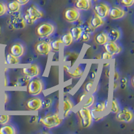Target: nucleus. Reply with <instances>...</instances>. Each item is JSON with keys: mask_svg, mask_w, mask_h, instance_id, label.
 Segmentation results:
<instances>
[{"mask_svg": "<svg viewBox=\"0 0 134 134\" xmlns=\"http://www.w3.org/2000/svg\"><path fill=\"white\" fill-rule=\"evenodd\" d=\"M81 27H82L83 32H87V33L88 34L92 33V32L94 30V28L91 26L90 24L88 23H85L82 26H81Z\"/></svg>", "mask_w": 134, "mask_h": 134, "instance_id": "32", "label": "nucleus"}, {"mask_svg": "<svg viewBox=\"0 0 134 134\" xmlns=\"http://www.w3.org/2000/svg\"><path fill=\"white\" fill-rule=\"evenodd\" d=\"M112 57H113V56L110 54H109L108 52H105L102 55V58L103 60H109L111 59Z\"/></svg>", "mask_w": 134, "mask_h": 134, "instance_id": "40", "label": "nucleus"}, {"mask_svg": "<svg viewBox=\"0 0 134 134\" xmlns=\"http://www.w3.org/2000/svg\"><path fill=\"white\" fill-rule=\"evenodd\" d=\"M26 107L28 110L37 111L42 108V100L39 97H33L26 102Z\"/></svg>", "mask_w": 134, "mask_h": 134, "instance_id": "12", "label": "nucleus"}, {"mask_svg": "<svg viewBox=\"0 0 134 134\" xmlns=\"http://www.w3.org/2000/svg\"><path fill=\"white\" fill-rule=\"evenodd\" d=\"M84 72H85V71H84L82 67L80 66H78L73 71L68 72V74L72 78L79 79V78H81L84 75Z\"/></svg>", "mask_w": 134, "mask_h": 134, "instance_id": "27", "label": "nucleus"}, {"mask_svg": "<svg viewBox=\"0 0 134 134\" xmlns=\"http://www.w3.org/2000/svg\"><path fill=\"white\" fill-rule=\"evenodd\" d=\"M117 87H118V83H117V81H115V82H114V87H113V89H114V90H115V89L117 88Z\"/></svg>", "mask_w": 134, "mask_h": 134, "instance_id": "48", "label": "nucleus"}, {"mask_svg": "<svg viewBox=\"0 0 134 134\" xmlns=\"http://www.w3.org/2000/svg\"><path fill=\"white\" fill-rule=\"evenodd\" d=\"M96 77V72L94 71L91 72V73L90 74V78L91 79H94Z\"/></svg>", "mask_w": 134, "mask_h": 134, "instance_id": "47", "label": "nucleus"}, {"mask_svg": "<svg viewBox=\"0 0 134 134\" xmlns=\"http://www.w3.org/2000/svg\"><path fill=\"white\" fill-rule=\"evenodd\" d=\"M7 12H8V8L6 5L2 2H0V16L5 15Z\"/></svg>", "mask_w": 134, "mask_h": 134, "instance_id": "35", "label": "nucleus"}, {"mask_svg": "<svg viewBox=\"0 0 134 134\" xmlns=\"http://www.w3.org/2000/svg\"><path fill=\"white\" fill-rule=\"evenodd\" d=\"M52 103V100L51 98H47L43 101L42 100V107L44 109L50 108Z\"/></svg>", "mask_w": 134, "mask_h": 134, "instance_id": "34", "label": "nucleus"}, {"mask_svg": "<svg viewBox=\"0 0 134 134\" xmlns=\"http://www.w3.org/2000/svg\"><path fill=\"white\" fill-rule=\"evenodd\" d=\"M21 71L24 76H27L30 79L37 77L40 74V67L37 64H31L29 66L23 68Z\"/></svg>", "mask_w": 134, "mask_h": 134, "instance_id": "8", "label": "nucleus"}, {"mask_svg": "<svg viewBox=\"0 0 134 134\" xmlns=\"http://www.w3.org/2000/svg\"><path fill=\"white\" fill-rule=\"evenodd\" d=\"M39 121L46 127L52 129L59 126L63 122V119L58 113H54V114L47 115L44 117H41Z\"/></svg>", "mask_w": 134, "mask_h": 134, "instance_id": "2", "label": "nucleus"}, {"mask_svg": "<svg viewBox=\"0 0 134 134\" xmlns=\"http://www.w3.org/2000/svg\"><path fill=\"white\" fill-rule=\"evenodd\" d=\"M131 86L133 87V78H132L131 80Z\"/></svg>", "mask_w": 134, "mask_h": 134, "instance_id": "52", "label": "nucleus"}, {"mask_svg": "<svg viewBox=\"0 0 134 134\" xmlns=\"http://www.w3.org/2000/svg\"><path fill=\"white\" fill-rule=\"evenodd\" d=\"M44 16V14L36 6L32 5L26 9L23 18L26 24L32 25L38 19Z\"/></svg>", "mask_w": 134, "mask_h": 134, "instance_id": "1", "label": "nucleus"}, {"mask_svg": "<svg viewBox=\"0 0 134 134\" xmlns=\"http://www.w3.org/2000/svg\"><path fill=\"white\" fill-rule=\"evenodd\" d=\"M25 48L24 46L20 43H15L12 44L11 47L9 48V53L14 55V57L17 58L21 57L24 54Z\"/></svg>", "mask_w": 134, "mask_h": 134, "instance_id": "13", "label": "nucleus"}, {"mask_svg": "<svg viewBox=\"0 0 134 134\" xmlns=\"http://www.w3.org/2000/svg\"><path fill=\"white\" fill-rule=\"evenodd\" d=\"M16 133L15 127L12 125L5 124L0 127V134H15Z\"/></svg>", "mask_w": 134, "mask_h": 134, "instance_id": "26", "label": "nucleus"}, {"mask_svg": "<svg viewBox=\"0 0 134 134\" xmlns=\"http://www.w3.org/2000/svg\"><path fill=\"white\" fill-rule=\"evenodd\" d=\"M93 85H94V81H90L87 82L85 84V92H87V93L90 92L91 90V88H93Z\"/></svg>", "mask_w": 134, "mask_h": 134, "instance_id": "36", "label": "nucleus"}, {"mask_svg": "<svg viewBox=\"0 0 134 134\" xmlns=\"http://www.w3.org/2000/svg\"><path fill=\"white\" fill-rule=\"evenodd\" d=\"M87 93H88L85 92V93H84L83 94H81V95H80L79 97V102H82V100H83L84 99H85L86 97H87Z\"/></svg>", "mask_w": 134, "mask_h": 134, "instance_id": "42", "label": "nucleus"}, {"mask_svg": "<svg viewBox=\"0 0 134 134\" xmlns=\"http://www.w3.org/2000/svg\"><path fill=\"white\" fill-rule=\"evenodd\" d=\"M30 79L26 76H21L17 79L16 82L14 84V87H27L28 83H29Z\"/></svg>", "mask_w": 134, "mask_h": 134, "instance_id": "25", "label": "nucleus"}, {"mask_svg": "<svg viewBox=\"0 0 134 134\" xmlns=\"http://www.w3.org/2000/svg\"><path fill=\"white\" fill-rule=\"evenodd\" d=\"M91 0H76L75 7L77 9L87 11L91 8Z\"/></svg>", "mask_w": 134, "mask_h": 134, "instance_id": "18", "label": "nucleus"}, {"mask_svg": "<svg viewBox=\"0 0 134 134\" xmlns=\"http://www.w3.org/2000/svg\"><path fill=\"white\" fill-rule=\"evenodd\" d=\"M5 64H9V65H14V64H18L20 63L18 58L14 57L12 54L8 53L5 56Z\"/></svg>", "mask_w": 134, "mask_h": 134, "instance_id": "28", "label": "nucleus"}, {"mask_svg": "<svg viewBox=\"0 0 134 134\" xmlns=\"http://www.w3.org/2000/svg\"><path fill=\"white\" fill-rule=\"evenodd\" d=\"M63 69H64V70L65 72H68L69 71H70V66L68 65H64L63 66Z\"/></svg>", "mask_w": 134, "mask_h": 134, "instance_id": "46", "label": "nucleus"}, {"mask_svg": "<svg viewBox=\"0 0 134 134\" xmlns=\"http://www.w3.org/2000/svg\"><path fill=\"white\" fill-rule=\"evenodd\" d=\"M77 113L82 127L87 128L90 127L93 122V116L90 109L82 107L78 111Z\"/></svg>", "mask_w": 134, "mask_h": 134, "instance_id": "3", "label": "nucleus"}, {"mask_svg": "<svg viewBox=\"0 0 134 134\" xmlns=\"http://www.w3.org/2000/svg\"><path fill=\"white\" fill-rule=\"evenodd\" d=\"M125 15V12L124 9L119 7H113L110 8L108 15L113 20H118V19L124 18Z\"/></svg>", "mask_w": 134, "mask_h": 134, "instance_id": "14", "label": "nucleus"}, {"mask_svg": "<svg viewBox=\"0 0 134 134\" xmlns=\"http://www.w3.org/2000/svg\"><path fill=\"white\" fill-rule=\"evenodd\" d=\"M80 12L76 8H68L64 13L65 20L69 23H74L79 20Z\"/></svg>", "mask_w": 134, "mask_h": 134, "instance_id": "7", "label": "nucleus"}, {"mask_svg": "<svg viewBox=\"0 0 134 134\" xmlns=\"http://www.w3.org/2000/svg\"><path fill=\"white\" fill-rule=\"evenodd\" d=\"M105 75H106L107 77H109V70H106V71H105Z\"/></svg>", "mask_w": 134, "mask_h": 134, "instance_id": "49", "label": "nucleus"}, {"mask_svg": "<svg viewBox=\"0 0 134 134\" xmlns=\"http://www.w3.org/2000/svg\"><path fill=\"white\" fill-rule=\"evenodd\" d=\"M74 104L72 102L71 100L69 99H65L63 101V105H62V113H63V117H68L71 111V110L73 109Z\"/></svg>", "mask_w": 134, "mask_h": 134, "instance_id": "15", "label": "nucleus"}, {"mask_svg": "<svg viewBox=\"0 0 134 134\" xmlns=\"http://www.w3.org/2000/svg\"><path fill=\"white\" fill-rule=\"evenodd\" d=\"M116 119L119 122L123 123H130L133 119V113L131 110L127 108H124L119 110L116 113Z\"/></svg>", "mask_w": 134, "mask_h": 134, "instance_id": "6", "label": "nucleus"}, {"mask_svg": "<svg viewBox=\"0 0 134 134\" xmlns=\"http://www.w3.org/2000/svg\"><path fill=\"white\" fill-rule=\"evenodd\" d=\"M17 2H18L21 5H24L27 4L28 2H30V0H15Z\"/></svg>", "mask_w": 134, "mask_h": 134, "instance_id": "43", "label": "nucleus"}, {"mask_svg": "<svg viewBox=\"0 0 134 134\" xmlns=\"http://www.w3.org/2000/svg\"><path fill=\"white\" fill-rule=\"evenodd\" d=\"M94 41L97 44H99V45H104L105 43L108 41L107 34L105 32L99 33L94 37Z\"/></svg>", "mask_w": 134, "mask_h": 134, "instance_id": "21", "label": "nucleus"}, {"mask_svg": "<svg viewBox=\"0 0 134 134\" xmlns=\"http://www.w3.org/2000/svg\"><path fill=\"white\" fill-rule=\"evenodd\" d=\"M38 121V117L36 115H33L31 116L29 122L30 124H36Z\"/></svg>", "mask_w": 134, "mask_h": 134, "instance_id": "41", "label": "nucleus"}, {"mask_svg": "<svg viewBox=\"0 0 134 134\" xmlns=\"http://www.w3.org/2000/svg\"><path fill=\"white\" fill-rule=\"evenodd\" d=\"M113 78H114V81H117V80L119 79V73H118V72H117V71H115L114 76H113Z\"/></svg>", "mask_w": 134, "mask_h": 134, "instance_id": "44", "label": "nucleus"}, {"mask_svg": "<svg viewBox=\"0 0 134 134\" xmlns=\"http://www.w3.org/2000/svg\"><path fill=\"white\" fill-rule=\"evenodd\" d=\"M8 10L9 11L11 14H14V13H18L20 11L21 5L17 2V1H13L11 2L7 5Z\"/></svg>", "mask_w": 134, "mask_h": 134, "instance_id": "23", "label": "nucleus"}, {"mask_svg": "<svg viewBox=\"0 0 134 134\" xmlns=\"http://www.w3.org/2000/svg\"><path fill=\"white\" fill-rule=\"evenodd\" d=\"M108 107V100H105L104 102H101L97 105L92 106V109H91L92 114H97L105 112V110Z\"/></svg>", "mask_w": 134, "mask_h": 134, "instance_id": "16", "label": "nucleus"}, {"mask_svg": "<svg viewBox=\"0 0 134 134\" xmlns=\"http://www.w3.org/2000/svg\"><path fill=\"white\" fill-rule=\"evenodd\" d=\"M81 40L83 42H87L90 40V34L83 32L81 35Z\"/></svg>", "mask_w": 134, "mask_h": 134, "instance_id": "38", "label": "nucleus"}, {"mask_svg": "<svg viewBox=\"0 0 134 134\" xmlns=\"http://www.w3.org/2000/svg\"><path fill=\"white\" fill-rule=\"evenodd\" d=\"M127 79L126 77L122 78L121 80V85L120 87L121 89H125L127 87Z\"/></svg>", "mask_w": 134, "mask_h": 134, "instance_id": "39", "label": "nucleus"}, {"mask_svg": "<svg viewBox=\"0 0 134 134\" xmlns=\"http://www.w3.org/2000/svg\"><path fill=\"white\" fill-rule=\"evenodd\" d=\"M10 120V116L8 115H0V124H7Z\"/></svg>", "mask_w": 134, "mask_h": 134, "instance_id": "33", "label": "nucleus"}, {"mask_svg": "<svg viewBox=\"0 0 134 134\" xmlns=\"http://www.w3.org/2000/svg\"><path fill=\"white\" fill-rule=\"evenodd\" d=\"M0 84H1V78H0Z\"/></svg>", "mask_w": 134, "mask_h": 134, "instance_id": "55", "label": "nucleus"}, {"mask_svg": "<svg viewBox=\"0 0 134 134\" xmlns=\"http://www.w3.org/2000/svg\"><path fill=\"white\" fill-rule=\"evenodd\" d=\"M91 2H97V1H98V0H91Z\"/></svg>", "mask_w": 134, "mask_h": 134, "instance_id": "53", "label": "nucleus"}, {"mask_svg": "<svg viewBox=\"0 0 134 134\" xmlns=\"http://www.w3.org/2000/svg\"><path fill=\"white\" fill-rule=\"evenodd\" d=\"M107 34L108 40L113 42H116L118 40L121 36L120 32L117 29H111Z\"/></svg>", "mask_w": 134, "mask_h": 134, "instance_id": "24", "label": "nucleus"}, {"mask_svg": "<svg viewBox=\"0 0 134 134\" xmlns=\"http://www.w3.org/2000/svg\"><path fill=\"white\" fill-rule=\"evenodd\" d=\"M105 52H108L112 56H115L121 52V48L115 42L113 41H108L103 45Z\"/></svg>", "mask_w": 134, "mask_h": 134, "instance_id": "11", "label": "nucleus"}, {"mask_svg": "<svg viewBox=\"0 0 134 134\" xmlns=\"http://www.w3.org/2000/svg\"><path fill=\"white\" fill-rule=\"evenodd\" d=\"M34 48L37 54L42 56H48L52 50L50 43L44 41L37 43Z\"/></svg>", "mask_w": 134, "mask_h": 134, "instance_id": "9", "label": "nucleus"}, {"mask_svg": "<svg viewBox=\"0 0 134 134\" xmlns=\"http://www.w3.org/2000/svg\"><path fill=\"white\" fill-rule=\"evenodd\" d=\"M82 32H83V30H82L81 26H75V27H72L70 31V33L71 34L74 40H76V41L81 39Z\"/></svg>", "mask_w": 134, "mask_h": 134, "instance_id": "19", "label": "nucleus"}, {"mask_svg": "<svg viewBox=\"0 0 134 134\" xmlns=\"http://www.w3.org/2000/svg\"><path fill=\"white\" fill-rule=\"evenodd\" d=\"M61 45H62V42H61L60 39L54 40V41L51 42V43H50L51 48L54 52H59L60 50Z\"/></svg>", "mask_w": 134, "mask_h": 134, "instance_id": "29", "label": "nucleus"}, {"mask_svg": "<svg viewBox=\"0 0 134 134\" xmlns=\"http://www.w3.org/2000/svg\"><path fill=\"white\" fill-rule=\"evenodd\" d=\"M109 66V63H104V65H103L104 67Z\"/></svg>", "mask_w": 134, "mask_h": 134, "instance_id": "51", "label": "nucleus"}, {"mask_svg": "<svg viewBox=\"0 0 134 134\" xmlns=\"http://www.w3.org/2000/svg\"><path fill=\"white\" fill-rule=\"evenodd\" d=\"M12 25L13 28L16 30L23 29V28H24L26 25L23 18L20 17V15L19 16L14 15V18L12 20Z\"/></svg>", "mask_w": 134, "mask_h": 134, "instance_id": "17", "label": "nucleus"}, {"mask_svg": "<svg viewBox=\"0 0 134 134\" xmlns=\"http://www.w3.org/2000/svg\"><path fill=\"white\" fill-rule=\"evenodd\" d=\"M55 27L52 24L48 22H44L36 27V32L38 36L40 38H46L50 36L54 32Z\"/></svg>", "mask_w": 134, "mask_h": 134, "instance_id": "5", "label": "nucleus"}, {"mask_svg": "<svg viewBox=\"0 0 134 134\" xmlns=\"http://www.w3.org/2000/svg\"><path fill=\"white\" fill-rule=\"evenodd\" d=\"M121 3L125 7H131L134 3V0H121Z\"/></svg>", "mask_w": 134, "mask_h": 134, "instance_id": "37", "label": "nucleus"}, {"mask_svg": "<svg viewBox=\"0 0 134 134\" xmlns=\"http://www.w3.org/2000/svg\"><path fill=\"white\" fill-rule=\"evenodd\" d=\"M8 101V95L7 93H4V96H3V102L4 103H7Z\"/></svg>", "mask_w": 134, "mask_h": 134, "instance_id": "45", "label": "nucleus"}, {"mask_svg": "<svg viewBox=\"0 0 134 134\" xmlns=\"http://www.w3.org/2000/svg\"><path fill=\"white\" fill-rule=\"evenodd\" d=\"M95 58H97V59H101V55L100 54L97 55V56L95 57Z\"/></svg>", "mask_w": 134, "mask_h": 134, "instance_id": "50", "label": "nucleus"}, {"mask_svg": "<svg viewBox=\"0 0 134 134\" xmlns=\"http://www.w3.org/2000/svg\"><path fill=\"white\" fill-rule=\"evenodd\" d=\"M94 100H95V98H94V95L92 94V95H91V96L89 97V98L87 99V101L83 104L82 107H87V108H90V107H91L92 106L94 105Z\"/></svg>", "mask_w": 134, "mask_h": 134, "instance_id": "31", "label": "nucleus"}, {"mask_svg": "<svg viewBox=\"0 0 134 134\" xmlns=\"http://www.w3.org/2000/svg\"><path fill=\"white\" fill-rule=\"evenodd\" d=\"M110 8L109 5L103 3H98L95 5L93 8V10L95 15H98L101 18H105L108 15Z\"/></svg>", "mask_w": 134, "mask_h": 134, "instance_id": "10", "label": "nucleus"}, {"mask_svg": "<svg viewBox=\"0 0 134 134\" xmlns=\"http://www.w3.org/2000/svg\"><path fill=\"white\" fill-rule=\"evenodd\" d=\"M0 105H1V94H0Z\"/></svg>", "mask_w": 134, "mask_h": 134, "instance_id": "54", "label": "nucleus"}, {"mask_svg": "<svg viewBox=\"0 0 134 134\" xmlns=\"http://www.w3.org/2000/svg\"><path fill=\"white\" fill-rule=\"evenodd\" d=\"M44 83L40 79H34L30 80L27 86L28 93L32 96H36L40 94L44 90Z\"/></svg>", "mask_w": 134, "mask_h": 134, "instance_id": "4", "label": "nucleus"}, {"mask_svg": "<svg viewBox=\"0 0 134 134\" xmlns=\"http://www.w3.org/2000/svg\"><path fill=\"white\" fill-rule=\"evenodd\" d=\"M89 24L94 29H96L104 24V20L103 19L99 17L98 15H94L91 18Z\"/></svg>", "mask_w": 134, "mask_h": 134, "instance_id": "20", "label": "nucleus"}, {"mask_svg": "<svg viewBox=\"0 0 134 134\" xmlns=\"http://www.w3.org/2000/svg\"><path fill=\"white\" fill-rule=\"evenodd\" d=\"M120 110L119 109V105L118 102L115 99H113L111 103V106H110V111L112 113H117L118 111Z\"/></svg>", "mask_w": 134, "mask_h": 134, "instance_id": "30", "label": "nucleus"}, {"mask_svg": "<svg viewBox=\"0 0 134 134\" xmlns=\"http://www.w3.org/2000/svg\"><path fill=\"white\" fill-rule=\"evenodd\" d=\"M60 40L62 42V44L64 46H69L72 44L74 41V39L72 36L70 32L64 34V35L62 36L60 38Z\"/></svg>", "mask_w": 134, "mask_h": 134, "instance_id": "22", "label": "nucleus"}]
</instances>
